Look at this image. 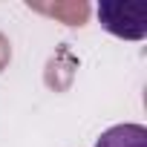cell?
<instances>
[{
  "instance_id": "1",
  "label": "cell",
  "mask_w": 147,
  "mask_h": 147,
  "mask_svg": "<svg viewBox=\"0 0 147 147\" xmlns=\"http://www.w3.org/2000/svg\"><path fill=\"white\" fill-rule=\"evenodd\" d=\"M101 26L118 38L141 40L147 35V6L138 3H101L98 6Z\"/></svg>"
},
{
  "instance_id": "2",
  "label": "cell",
  "mask_w": 147,
  "mask_h": 147,
  "mask_svg": "<svg viewBox=\"0 0 147 147\" xmlns=\"http://www.w3.org/2000/svg\"><path fill=\"white\" fill-rule=\"evenodd\" d=\"M95 147H147V130L141 124H115L101 133Z\"/></svg>"
},
{
  "instance_id": "3",
  "label": "cell",
  "mask_w": 147,
  "mask_h": 147,
  "mask_svg": "<svg viewBox=\"0 0 147 147\" xmlns=\"http://www.w3.org/2000/svg\"><path fill=\"white\" fill-rule=\"evenodd\" d=\"M9 61H12V43H9V38L3 32H0V72L9 66Z\"/></svg>"
}]
</instances>
